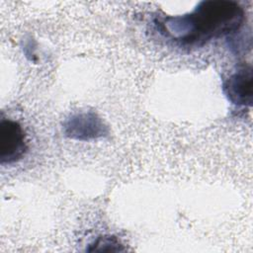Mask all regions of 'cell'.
I'll return each instance as SVG.
<instances>
[{"mask_svg": "<svg viewBox=\"0 0 253 253\" xmlns=\"http://www.w3.org/2000/svg\"><path fill=\"white\" fill-rule=\"evenodd\" d=\"M245 20L244 9L235 1L207 0L191 12L178 16H159L157 31L181 45H203L212 39L237 32Z\"/></svg>", "mask_w": 253, "mask_h": 253, "instance_id": "6da1fadb", "label": "cell"}, {"mask_svg": "<svg viewBox=\"0 0 253 253\" xmlns=\"http://www.w3.org/2000/svg\"><path fill=\"white\" fill-rule=\"evenodd\" d=\"M28 150L26 133L22 126L11 119L0 121V163L17 162Z\"/></svg>", "mask_w": 253, "mask_h": 253, "instance_id": "7a4b0ae2", "label": "cell"}, {"mask_svg": "<svg viewBox=\"0 0 253 253\" xmlns=\"http://www.w3.org/2000/svg\"><path fill=\"white\" fill-rule=\"evenodd\" d=\"M65 136L75 140H90L105 136L108 127L102 119L93 112L77 113L63 123Z\"/></svg>", "mask_w": 253, "mask_h": 253, "instance_id": "3957f363", "label": "cell"}, {"mask_svg": "<svg viewBox=\"0 0 253 253\" xmlns=\"http://www.w3.org/2000/svg\"><path fill=\"white\" fill-rule=\"evenodd\" d=\"M251 66L243 67L231 74L223 84V91L227 99L237 106H251L253 99Z\"/></svg>", "mask_w": 253, "mask_h": 253, "instance_id": "277c9868", "label": "cell"}, {"mask_svg": "<svg viewBox=\"0 0 253 253\" xmlns=\"http://www.w3.org/2000/svg\"><path fill=\"white\" fill-rule=\"evenodd\" d=\"M92 248H89L88 251H121L122 244L115 236H100L97 240L91 244Z\"/></svg>", "mask_w": 253, "mask_h": 253, "instance_id": "5b68a950", "label": "cell"}]
</instances>
